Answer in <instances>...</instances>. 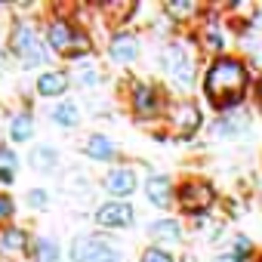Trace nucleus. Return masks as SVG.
<instances>
[{"label": "nucleus", "mask_w": 262, "mask_h": 262, "mask_svg": "<svg viewBox=\"0 0 262 262\" xmlns=\"http://www.w3.org/2000/svg\"><path fill=\"white\" fill-rule=\"evenodd\" d=\"M204 93L210 99L213 108L219 111H234L241 102H244V93H247V68L244 62L237 59H216L210 68H207V77H204Z\"/></svg>", "instance_id": "f257e3e1"}, {"label": "nucleus", "mask_w": 262, "mask_h": 262, "mask_svg": "<svg viewBox=\"0 0 262 262\" xmlns=\"http://www.w3.org/2000/svg\"><path fill=\"white\" fill-rule=\"evenodd\" d=\"M47 43H50L56 53L68 56V59H80V56L90 53L86 40H83V37L74 31V25L65 22V19H53V22L47 25Z\"/></svg>", "instance_id": "f03ea898"}, {"label": "nucleus", "mask_w": 262, "mask_h": 262, "mask_svg": "<svg viewBox=\"0 0 262 262\" xmlns=\"http://www.w3.org/2000/svg\"><path fill=\"white\" fill-rule=\"evenodd\" d=\"M176 198H179V207L185 210V213H204L213 201H216V191L207 185V182H198V179H191V182H185V185H179V191H176Z\"/></svg>", "instance_id": "7ed1b4c3"}, {"label": "nucleus", "mask_w": 262, "mask_h": 262, "mask_svg": "<svg viewBox=\"0 0 262 262\" xmlns=\"http://www.w3.org/2000/svg\"><path fill=\"white\" fill-rule=\"evenodd\" d=\"M164 65H167V71L173 74V80H176L182 90H188V86L194 83V62L188 59V53H185L179 43H173V47L164 50Z\"/></svg>", "instance_id": "20e7f679"}, {"label": "nucleus", "mask_w": 262, "mask_h": 262, "mask_svg": "<svg viewBox=\"0 0 262 262\" xmlns=\"http://www.w3.org/2000/svg\"><path fill=\"white\" fill-rule=\"evenodd\" d=\"M96 222L102 228H129L136 222V210L126 201H108L96 210Z\"/></svg>", "instance_id": "39448f33"}, {"label": "nucleus", "mask_w": 262, "mask_h": 262, "mask_svg": "<svg viewBox=\"0 0 262 262\" xmlns=\"http://www.w3.org/2000/svg\"><path fill=\"white\" fill-rule=\"evenodd\" d=\"M173 129H176V136L179 139H188V136H194L198 129H201V123H204V114H201V108L194 105V102H179L176 108H173Z\"/></svg>", "instance_id": "423d86ee"}, {"label": "nucleus", "mask_w": 262, "mask_h": 262, "mask_svg": "<svg viewBox=\"0 0 262 262\" xmlns=\"http://www.w3.org/2000/svg\"><path fill=\"white\" fill-rule=\"evenodd\" d=\"M136 185H139V179L129 167H117V170L105 173V191L114 194V198H129L136 191Z\"/></svg>", "instance_id": "0eeeda50"}, {"label": "nucleus", "mask_w": 262, "mask_h": 262, "mask_svg": "<svg viewBox=\"0 0 262 262\" xmlns=\"http://www.w3.org/2000/svg\"><path fill=\"white\" fill-rule=\"evenodd\" d=\"M108 56H111V62H117V65L136 62V59H139V40H136L133 34L120 31V34L111 37V43H108Z\"/></svg>", "instance_id": "6e6552de"}, {"label": "nucleus", "mask_w": 262, "mask_h": 262, "mask_svg": "<svg viewBox=\"0 0 262 262\" xmlns=\"http://www.w3.org/2000/svg\"><path fill=\"white\" fill-rule=\"evenodd\" d=\"M37 43H40V40H37V31H34L31 22H16V25H13V34H10V53H13V56L25 59Z\"/></svg>", "instance_id": "1a4fd4ad"}, {"label": "nucleus", "mask_w": 262, "mask_h": 262, "mask_svg": "<svg viewBox=\"0 0 262 262\" xmlns=\"http://www.w3.org/2000/svg\"><path fill=\"white\" fill-rule=\"evenodd\" d=\"M145 194H148V201L155 207H161V210L170 207L173 204V179L167 173H151L145 179Z\"/></svg>", "instance_id": "9d476101"}, {"label": "nucleus", "mask_w": 262, "mask_h": 262, "mask_svg": "<svg viewBox=\"0 0 262 262\" xmlns=\"http://www.w3.org/2000/svg\"><path fill=\"white\" fill-rule=\"evenodd\" d=\"M133 111H136V117H155V114L161 111V96H158V90L148 86V83H136V86H133Z\"/></svg>", "instance_id": "9b49d317"}, {"label": "nucleus", "mask_w": 262, "mask_h": 262, "mask_svg": "<svg viewBox=\"0 0 262 262\" xmlns=\"http://www.w3.org/2000/svg\"><path fill=\"white\" fill-rule=\"evenodd\" d=\"M105 244H108V241H102V237H96V234H77V237L71 241V247H68V259H71V262H93L96 253H99Z\"/></svg>", "instance_id": "f8f14e48"}, {"label": "nucleus", "mask_w": 262, "mask_h": 262, "mask_svg": "<svg viewBox=\"0 0 262 262\" xmlns=\"http://www.w3.org/2000/svg\"><path fill=\"white\" fill-rule=\"evenodd\" d=\"M31 250V237L25 228L19 225H7L4 231H0V253L7 256H16V253H28Z\"/></svg>", "instance_id": "ddd939ff"}, {"label": "nucleus", "mask_w": 262, "mask_h": 262, "mask_svg": "<svg viewBox=\"0 0 262 262\" xmlns=\"http://www.w3.org/2000/svg\"><path fill=\"white\" fill-rule=\"evenodd\" d=\"M68 74L65 71H43V74H37V93L43 96V99H56V96H65V90H68Z\"/></svg>", "instance_id": "4468645a"}, {"label": "nucleus", "mask_w": 262, "mask_h": 262, "mask_svg": "<svg viewBox=\"0 0 262 262\" xmlns=\"http://www.w3.org/2000/svg\"><path fill=\"white\" fill-rule=\"evenodd\" d=\"M83 155L93 158V161H114L117 158V145L105 136V133H93L83 145Z\"/></svg>", "instance_id": "2eb2a0df"}, {"label": "nucleus", "mask_w": 262, "mask_h": 262, "mask_svg": "<svg viewBox=\"0 0 262 262\" xmlns=\"http://www.w3.org/2000/svg\"><path fill=\"white\" fill-rule=\"evenodd\" d=\"M50 117H53V123H56V126H62V129H74V126L80 123V111H77V105H74L71 99H65V102H59V105H53Z\"/></svg>", "instance_id": "dca6fc26"}, {"label": "nucleus", "mask_w": 262, "mask_h": 262, "mask_svg": "<svg viewBox=\"0 0 262 262\" xmlns=\"http://www.w3.org/2000/svg\"><path fill=\"white\" fill-rule=\"evenodd\" d=\"M148 234H151L155 241L176 244V241H182V225H179L176 219H155V222L148 225Z\"/></svg>", "instance_id": "f3484780"}, {"label": "nucleus", "mask_w": 262, "mask_h": 262, "mask_svg": "<svg viewBox=\"0 0 262 262\" xmlns=\"http://www.w3.org/2000/svg\"><path fill=\"white\" fill-rule=\"evenodd\" d=\"M34 136V117L28 111H19L10 117V139L13 142H28Z\"/></svg>", "instance_id": "a211bd4d"}, {"label": "nucleus", "mask_w": 262, "mask_h": 262, "mask_svg": "<svg viewBox=\"0 0 262 262\" xmlns=\"http://www.w3.org/2000/svg\"><path fill=\"white\" fill-rule=\"evenodd\" d=\"M31 259L34 262H62V247L53 237H37L31 244Z\"/></svg>", "instance_id": "6ab92c4d"}, {"label": "nucleus", "mask_w": 262, "mask_h": 262, "mask_svg": "<svg viewBox=\"0 0 262 262\" xmlns=\"http://www.w3.org/2000/svg\"><path fill=\"white\" fill-rule=\"evenodd\" d=\"M16 173H19V155H16V148L0 145V185H13Z\"/></svg>", "instance_id": "aec40b11"}, {"label": "nucleus", "mask_w": 262, "mask_h": 262, "mask_svg": "<svg viewBox=\"0 0 262 262\" xmlns=\"http://www.w3.org/2000/svg\"><path fill=\"white\" fill-rule=\"evenodd\" d=\"M28 164H31L34 170H40V173H50V170L59 164V151H56L53 145H37V148H31Z\"/></svg>", "instance_id": "412c9836"}, {"label": "nucleus", "mask_w": 262, "mask_h": 262, "mask_svg": "<svg viewBox=\"0 0 262 262\" xmlns=\"http://www.w3.org/2000/svg\"><path fill=\"white\" fill-rule=\"evenodd\" d=\"M244 123H247V117H241V114H225V117H219L216 120V126H213V133L216 136H237L241 129H244Z\"/></svg>", "instance_id": "4be33fe9"}, {"label": "nucleus", "mask_w": 262, "mask_h": 262, "mask_svg": "<svg viewBox=\"0 0 262 262\" xmlns=\"http://www.w3.org/2000/svg\"><path fill=\"white\" fill-rule=\"evenodd\" d=\"M164 13H167L170 19H176V22H182V19H188V16H194V13H198V7L191 4V0H167V4H164Z\"/></svg>", "instance_id": "5701e85b"}, {"label": "nucleus", "mask_w": 262, "mask_h": 262, "mask_svg": "<svg viewBox=\"0 0 262 262\" xmlns=\"http://www.w3.org/2000/svg\"><path fill=\"white\" fill-rule=\"evenodd\" d=\"M253 256V244H250V237H234V247H231V259L234 262H247Z\"/></svg>", "instance_id": "b1692460"}, {"label": "nucleus", "mask_w": 262, "mask_h": 262, "mask_svg": "<svg viewBox=\"0 0 262 262\" xmlns=\"http://www.w3.org/2000/svg\"><path fill=\"white\" fill-rule=\"evenodd\" d=\"M47 62H50V53H47V47H43V43H37V47L22 59V65H25V68H37V65H47Z\"/></svg>", "instance_id": "393cba45"}, {"label": "nucleus", "mask_w": 262, "mask_h": 262, "mask_svg": "<svg viewBox=\"0 0 262 262\" xmlns=\"http://www.w3.org/2000/svg\"><path fill=\"white\" fill-rule=\"evenodd\" d=\"M108 13L114 16V25H123L129 16L136 13V7H133V4H114V7H108Z\"/></svg>", "instance_id": "a878e982"}, {"label": "nucleus", "mask_w": 262, "mask_h": 262, "mask_svg": "<svg viewBox=\"0 0 262 262\" xmlns=\"http://www.w3.org/2000/svg\"><path fill=\"white\" fill-rule=\"evenodd\" d=\"M142 262H176L164 247H148L145 253H142Z\"/></svg>", "instance_id": "bb28decb"}, {"label": "nucleus", "mask_w": 262, "mask_h": 262, "mask_svg": "<svg viewBox=\"0 0 262 262\" xmlns=\"http://www.w3.org/2000/svg\"><path fill=\"white\" fill-rule=\"evenodd\" d=\"M50 204V194L43 191V188H31L28 191V207H34V210H43Z\"/></svg>", "instance_id": "cd10ccee"}, {"label": "nucleus", "mask_w": 262, "mask_h": 262, "mask_svg": "<svg viewBox=\"0 0 262 262\" xmlns=\"http://www.w3.org/2000/svg\"><path fill=\"white\" fill-rule=\"evenodd\" d=\"M16 213V204H13V198L10 194H0V225L4 222H10V216Z\"/></svg>", "instance_id": "c85d7f7f"}, {"label": "nucleus", "mask_w": 262, "mask_h": 262, "mask_svg": "<svg viewBox=\"0 0 262 262\" xmlns=\"http://www.w3.org/2000/svg\"><path fill=\"white\" fill-rule=\"evenodd\" d=\"M77 83H80V86H96V83H99V71H96V68L77 71Z\"/></svg>", "instance_id": "c756f323"}, {"label": "nucleus", "mask_w": 262, "mask_h": 262, "mask_svg": "<svg viewBox=\"0 0 262 262\" xmlns=\"http://www.w3.org/2000/svg\"><path fill=\"white\" fill-rule=\"evenodd\" d=\"M207 43H210V50H216V53L222 50V34L216 31V25H210V28H207Z\"/></svg>", "instance_id": "7c9ffc66"}, {"label": "nucleus", "mask_w": 262, "mask_h": 262, "mask_svg": "<svg viewBox=\"0 0 262 262\" xmlns=\"http://www.w3.org/2000/svg\"><path fill=\"white\" fill-rule=\"evenodd\" d=\"M250 22H253V28H259V31H262V7H259V10H253V19H250Z\"/></svg>", "instance_id": "2f4dec72"}, {"label": "nucleus", "mask_w": 262, "mask_h": 262, "mask_svg": "<svg viewBox=\"0 0 262 262\" xmlns=\"http://www.w3.org/2000/svg\"><path fill=\"white\" fill-rule=\"evenodd\" d=\"M256 99L262 102V77H259V83H256Z\"/></svg>", "instance_id": "473e14b6"}, {"label": "nucleus", "mask_w": 262, "mask_h": 262, "mask_svg": "<svg viewBox=\"0 0 262 262\" xmlns=\"http://www.w3.org/2000/svg\"><path fill=\"white\" fill-rule=\"evenodd\" d=\"M213 262H234V259H231V256H216Z\"/></svg>", "instance_id": "72a5a7b5"}]
</instances>
